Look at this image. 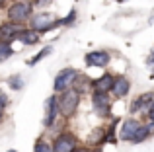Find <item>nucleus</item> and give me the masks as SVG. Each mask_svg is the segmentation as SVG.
I'll return each mask as SVG.
<instances>
[{
  "label": "nucleus",
  "mask_w": 154,
  "mask_h": 152,
  "mask_svg": "<svg viewBox=\"0 0 154 152\" xmlns=\"http://www.w3.org/2000/svg\"><path fill=\"white\" fill-rule=\"evenodd\" d=\"M8 22L16 23V26H23L27 20H31L33 16V2L31 0H20V2H14L10 8H8Z\"/></svg>",
  "instance_id": "f257e3e1"
},
{
  "label": "nucleus",
  "mask_w": 154,
  "mask_h": 152,
  "mask_svg": "<svg viewBox=\"0 0 154 152\" xmlns=\"http://www.w3.org/2000/svg\"><path fill=\"white\" fill-rule=\"evenodd\" d=\"M60 26V18H57L55 14L49 12H41V14H33L29 20V29H33L35 33H47V31L55 29Z\"/></svg>",
  "instance_id": "f03ea898"
},
{
  "label": "nucleus",
  "mask_w": 154,
  "mask_h": 152,
  "mask_svg": "<svg viewBox=\"0 0 154 152\" xmlns=\"http://www.w3.org/2000/svg\"><path fill=\"white\" fill-rule=\"evenodd\" d=\"M78 103H80L78 92H74L72 88L66 90V92H63V94L59 96V113L66 119L72 117V115L76 113V109H78Z\"/></svg>",
  "instance_id": "7ed1b4c3"
},
{
  "label": "nucleus",
  "mask_w": 154,
  "mask_h": 152,
  "mask_svg": "<svg viewBox=\"0 0 154 152\" xmlns=\"http://www.w3.org/2000/svg\"><path fill=\"white\" fill-rule=\"evenodd\" d=\"M78 70L76 68H63L59 74L55 76V82H53V90L59 92V94H63V92L70 90L72 84H74V80L78 78Z\"/></svg>",
  "instance_id": "20e7f679"
},
{
  "label": "nucleus",
  "mask_w": 154,
  "mask_h": 152,
  "mask_svg": "<svg viewBox=\"0 0 154 152\" xmlns=\"http://www.w3.org/2000/svg\"><path fill=\"white\" fill-rule=\"evenodd\" d=\"M76 144H78V141H76L74 135L70 131H63V133H59L53 138L51 148H53V152H74Z\"/></svg>",
  "instance_id": "39448f33"
},
{
  "label": "nucleus",
  "mask_w": 154,
  "mask_h": 152,
  "mask_svg": "<svg viewBox=\"0 0 154 152\" xmlns=\"http://www.w3.org/2000/svg\"><path fill=\"white\" fill-rule=\"evenodd\" d=\"M154 102V92H144V94H140L139 98H135L131 102V105H129V113L137 115V113H146L148 107L152 105Z\"/></svg>",
  "instance_id": "423d86ee"
},
{
  "label": "nucleus",
  "mask_w": 154,
  "mask_h": 152,
  "mask_svg": "<svg viewBox=\"0 0 154 152\" xmlns=\"http://www.w3.org/2000/svg\"><path fill=\"white\" fill-rule=\"evenodd\" d=\"M57 117H59V98L53 94V96L47 98V102H45V117H43V125H45L47 129H51V127L55 125Z\"/></svg>",
  "instance_id": "0eeeda50"
},
{
  "label": "nucleus",
  "mask_w": 154,
  "mask_h": 152,
  "mask_svg": "<svg viewBox=\"0 0 154 152\" xmlns=\"http://www.w3.org/2000/svg\"><path fill=\"white\" fill-rule=\"evenodd\" d=\"M139 129H140V121L139 119H133V117L125 119V121L121 123V129H119V138L121 141H129L131 142L133 138H135V135L139 133Z\"/></svg>",
  "instance_id": "6e6552de"
},
{
  "label": "nucleus",
  "mask_w": 154,
  "mask_h": 152,
  "mask_svg": "<svg viewBox=\"0 0 154 152\" xmlns=\"http://www.w3.org/2000/svg\"><path fill=\"white\" fill-rule=\"evenodd\" d=\"M92 105H94L98 115H107L109 109H111V98H109V94H103V92H94L92 94Z\"/></svg>",
  "instance_id": "1a4fd4ad"
},
{
  "label": "nucleus",
  "mask_w": 154,
  "mask_h": 152,
  "mask_svg": "<svg viewBox=\"0 0 154 152\" xmlns=\"http://www.w3.org/2000/svg\"><path fill=\"white\" fill-rule=\"evenodd\" d=\"M84 61H86L88 66L105 68V66L109 65V61H111V55H109L107 51H92V53H88L86 57H84Z\"/></svg>",
  "instance_id": "9d476101"
},
{
  "label": "nucleus",
  "mask_w": 154,
  "mask_h": 152,
  "mask_svg": "<svg viewBox=\"0 0 154 152\" xmlns=\"http://www.w3.org/2000/svg\"><path fill=\"white\" fill-rule=\"evenodd\" d=\"M23 29V26H16V23H2L0 26V43H8L10 45L12 41H16V37H18V33Z\"/></svg>",
  "instance_id": "9b49d317"
},
{
  "label": "nucleus",
  "mask_w": 154,
  "mask_h": 152,
  "mask_svg": "<svg viewBox=\"0 0 154 152\" xmlns=\"http://www.w3.org/2000/svg\"><path fill=\"white\" fill-rule=\"evenodd\" d=\"M113 82H115V76L109 74V72H105V74L100 76V78L92 80V88H94V92H103V94H109V92H111V88H113Z\"/></svg>",
  "instance_id": "f8f14e48"
},
{
  "label": "nucleus",
  "mask_w": 154,
  "mask_h": 152,
  "mask_svg": "<svg viewBox=\"0 0 154 152\" xmlns=\"http://www.w3.org/2000/svg\"><path fill=\"white\" fill-rule=\"evenodd\" d=\"M129 92H131V82H129V78H125V76H115V82H113V88H111L113 98L115 99L125 98Z\"/></svg>",
  "instance_id": "ddd939ff"
},
{
  "label": "nucleus",
  "mask_w": 154,
  "mask_h": 152,
  "mask_svg": "<svg viewBox=\"0 0 154 152\" xmlns=\"http://www.w3.org/2000/svg\"><path fill=\"white\" fill-rule=\"evenodd\" d=\"M16 39L22 41L23 45H35V43H39V33H35L33 29H26V27H23Z\"/></svg>",
  "instance_id": "4468645a"
},
{
  "label": "nucleus",
  "mask_w": 154,
  "mask_h": 152,
  "mask_svg": "<svg viewBox=\"0 0 154 152\" xmlns=\"http://www.w3.org/2000/svg\"><path fill=\"white\" fill-rule=\"evenodd\" d=\"M90 82H92V80H88L86 76H80V74H78V78H76V80H74V84H72V90L78 92V94L82 96L84 92L90 90Z\"/></svg>",
  "instance_id": "2eb2a0df"
},
{
  "label": "nucleus",
  "mask_w": 154,
  "mask_h": 152,
  "mask_svg": "<svg viewBox=\"0 0 154 152\" xmlns=\"http://www.w3.org/2000/svg\"><path fill=\"white\" fill-rule=\"evenodd\" d=\"M53 53V47L51 45H47V47H43V49L41 51H39V53L37 55H35V57H31L29 59V61H27V66H35V65H37V62L39 61H41V59H45V57H49V55Z\"/></svg>",
  "instance_id": "dca6fc26"
},
{
  "label": "nucleus",
  "mask_w": 154,
  "mask_h": 152,
  "mask_svg": "<svg viewBox=\"0 0 154 152\" xmlns=\"http://www.w3.org/2000/svg\"><path fill=\"white\" fill-rule=\"evenodd\" d=\"M150 137V131H148V127L146 125H140V129H139V133L135 135V138H133V144H140V142H144L146 138Z\"/></svg>",
  "instance_id": "f3484780"
},
{
  "label": "nucleus",
  "mask_w": 154,
  "mask_h": 152,
  "mask_svg": "<svg viewBox=\"0 0 154 152\" xmlns=\"http://www.w3.org/2000/svg\"><path fill=\"white\" fill-rule=\"evenodd\" d=\"M8 86L12 88V90H22L23 88V78H22V74H14V76H10L8 78Z\"/></svg>",
  "instance_id": "a211bd4d"
},
{
  "label": "nucleus",
  "mask_w": 154,
  "mask_h": 152,
  "mask_svg": "<svg viewBox=\"0 0 154 152\" xmlns=\"http://www.w3.org/2000/svg\"><path fill=\"white\" fill-rule=\"evenodd\" d=\"M12 55H14V49H12V45H8V43H0V62L8 61Z\"/></svg>",
  "instance_id": "6ab92c4d"
},
{
  "label": "nucleus",
  "mask_w": 154,
  "mask_h": 152,
  "mask_svg": "<svg viewBox=\"0 0 154 152\" xmlns=\"http://www.w3.org/2000/svg\"><path fill=\"white\" fill-rule=\"evenodd\" d=\"M33 152H53L51 142L43 141V138H37V141H35V146H33Z\"/></svg>",
  "instance_id": "aec40b11"
},
{
  "label": "nucleus",
  "mask_w": 154,
  "mask_h": 152,
  "mask_svg": "<svg viewBox=\"0 0 154 152\" xmlns=\"http://www.w3.org/2000/svg\"><path fill=\"white\" fill-rule=\"evenodd\" d=\"M74 20H76V10L72 8V10L68 12V16H66V18H60V26H70V23L74 22Z\"/></svg>",
  "instance_id": "412c9836"
},
{
  "label": "nucleus",
  "mask_w": 154,
  "mask_h": 152,
  "mask_svg": "<svg viewBox=\"0 0 154 152\" xmlns=\"http://www.w3.org/2000/svg\"><path fill=\"white\" fill-rule=\"evenodd\" d=\"M8 103H10V98H8L6 94H4L2 90H0V111H4L8 107Z\"/></svg>",
  "instance_id": "4be33fe9"
},
{
  "label": "nucleus",
  "mask_w": 154,
  "mask_h": 152,
  "mask_svg": "<svg viewBox=\"0 0 154 152\" xmlns=\"http://www.w3.org/2000/svg\"><path fill=\"white\" fill-rule=\"evenodd\" d=\"M146 119L150 123H154V102H152V105L148 107V111H146Z\"/></svg>",
  "instance_id": "5701e85b"
},
{
  "label": "nucleus",
  "mask_w": 154,
  "mask_h": 152,
  "mask_svg": "<svg viewBox=\"0 0 154 152\" xmlns=\"http://www.w3.org/2000/svg\"><path fill=\"white\" fill-rule=\"evenodd\" d=\"M53 0H33V6H49Z\"/></svg>",
  "instance_id": "b1692460"
},
{
  "label": "nucleus",
  "mask_w": 154,
  "mask_h": 152,
  "mask_svg": "<svg viewBox=\"0 0 154 152\" xmlns=\"http://www.w3.org/2000/svg\"><path fill=\"white\" fill-rule=\"evenodd\" d=\"M74 152H92V150L88 148V146H76V148H74Z\"/></svg>",
  "instance_id": "393cba45"
},
{
  "label": "nucleus",
  "mask_w": 154,
  "mask_h": 152,
  "mask_svg": "<svg viewBox=\"0 0 154 152\" xmlns=\"http://www.w3.org/2000/svg\"><path fill=\"white\" fill-rule=\"evenodd\" d=\"M148 66H150V70L154 72V59H150V61H148Z\"/></svg>",
  "instance_id": "a878e982"
},
{
  "label": "nucleus",
  "mask_w": 154,
  "mask_h": 152,
  "mask_svg": "<svg viewBox=\"0 0 154 152\" xmlns=\"http://www.w3.org/2000/svg\"><path fill=\"white\" fill-rule=\"evenodd\" d=\"M6 6V0H0V8H4Z\"/></svg>",
  "instance_id": "bb28decb"
},
{
  "label": "nucleus",
  "mask_w": 154,
  "mask_h": 152,
  "mask_svg": "<svg viewBox=\"0 0 154 152\" xmlns=\"http://www.w3.org/2000/svg\"><path fill=\"white\" fill-rule=\"evenodd\" d=\"M92 152H102V150H100V148H96V150H92Z\"/></svg>",
  "instance_id": "cd10ccee"
},
{
  "label": "nucleus",
  "mask_w": 154,
  "mask_h": 152,
  "mask_svg": "<svg viewBox=\"0 0 154 152\" xmlns=\"http://www.w3.org/2000/svg\"><path fill=\"white\" fill-rule=\"evenodd\" d=\"M8 152H18V150H8Z\"/></svg>",
  "instance_id": "c85d7f7f"
},
{
  "label": "nucleus",
  "mask_w": 154,
  "mask_h": 152,
  "mask_svg": "<svg viewBox=\"0 0 154 152\" xmlns=\"http://www.w3.org/2000/svg\"><path fill=\"white\" fill-rule=\"evenodd\" d=\"M152 59H154V51H152Z\"/></svg>",
  "instance_id": "c756f323"
},
{
  "label": "nucleus",
  "mask_w": 154,
  "mask_h": 152,
  "mask_svg": "<svg viewBox=\"0 0 154 152\" xmlns=\"http://www.w3.org/2000/svg\"><path fill=\"white\" fill-rule=\"evenodd\" d=\"M14 2H20V0H14Z\"/></svg>",
  "instance_id": "7c9ffc66"
},
{
  "label": "nucleus",
  "mask_w": 154,
  "mask_h": 152,
  "mask_svg": "<svg viewBox=\"0 0 154 152\" xmlns=\"http://www.w3.org/2000/svg\"><path fill=\"white\" fill-rule=\"evenodd\" d=\"M119 2H123V0H119Z\"/></svg>",
  "instance_id": "2f4dec72"
}]
</instances>
